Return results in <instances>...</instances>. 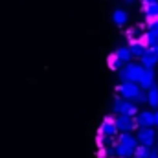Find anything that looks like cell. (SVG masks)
Segmentation results:
<instances>
[{
  "instance_id": "cell-1",
  "label": "cell",
  "mask_w": 158,
  "mask_h": 158,
  "mask_svg": "<svg viewBox=\"0 0 158 158\" xmlns=\"http://www.w3.org/2000/svg\"><path fill=\"white\" fill-rule=\"evenodd\" d=\"M138 147L136 136L131 132H121L116 140V158H131L134 156V151Z\"/></svg>"
},
{
  "instance_id": "cell-2",
  "label": "cell",
  "mask_w": 158,
  "mask_h": 158,
  "mask_svg": "<svg viewBox=\"0 0 158 158\" xmlns=\"http://www.w3.org/2000/svg\"><path fill=\"white\" fill-rule=\"evenodd\" d=\"M143 66L140 63H127L121 70L118 72V76L121 81H132V83H138L142 74H143Z\"/></svg>"
},
{
  "instance_id": "cell-3",
  "label": "cell",
  "mask_w": 158,
  "mask_h": 158,
  "mask_svg": "<svg viewBox=\"0 0 158 158\" xmlns=\"http://www.w3.org/2000/svg\"><path fill=\"white\" fill-rule=\"evenodd\" d=\"M112 112L114 114H127V116L134 118L140 110H138V105L134 101H129V99H123V98H116L114 105H112Z\"/></svg>"
},
{
  "instance_id": "cell-4",
  "label": "cell",
  "mask_w": 158,
  "mask_h": 158,
  "mask_svg": "<svg viewBox=\"0 0 158 158\" xmlns=\"http://www.w3.org/2000/svg\"><path fill=\"white\" fill-rule=\"evenodd\" d=\"M118 92L121 94L123 99L134 101V98L142 92V88H140L138 83H132V81H121V83L118 85Z\"/></svg>"
},
{
  "instance_id": "cell-5",
  "label": "cell",
  "mask_w": 158,
  "mask_h": 158,
  "mask_svg": "<svg viewBox=\"0 0 158 158\" xmlns=\"http://www.w3.org/2000/svg\"><path fill=\"white\" fill-rule=\"evenodd\" d=\"M136 140L140 145H145V147H153L155 140H156V132L153 127H140L138 129V134H136Z\"/></svg>"
},
{
  "instance_id": "cell-6",
  "label": "cell",
  "mask_w": 158,
  "mask_h": 158,
  "mask_svg": "<svg viewBox=\"0 0 158 158\" xmlns=\"http://www.w3.org/2000/svg\"><path fill=\"white\" fill-rule=\"evenodd\" d=\"M118 127H116V118L114 116H107L99 125V136L103 138H114L118 134Z\"/></svg>"
},
{
  "instance_id": "cell-7",
  "label": "cell",
  "mask_w": 158,
  "mask_h": 158,
  "mask_svg": "<svg viewBox=\"0 0 158 158\" xmlns=\"http://www.w3.org/2000/svg\"><path fill=\"white\" fill-rule=\"evenodd\" d=\"M116 127H118L119 132H132L134 129H140L136 125V119L132 116H127V114H118L116 116Z\"/></svg>"
},
{
  "instance_id": "cell-8",
  "label": "cell",
  "mask_w": 158,
  "mask_h": 158,
  "mask_svg": "<svg viewBox=\"0 0 158 158\" xmlns=\"http://www.w3.org/2000/svg\"><path fill=\"white\" fill-rule=\"evenodd\" d=\"M140 64H142L143 68H155V66H156L158 64V46L147 48L145 55L140 59Z\"/></svg>"
},
{
  "instance_id": "cell-9",
  "label": "cell",
  "mask_w": 158,
  "mask_h": 158,
  "mask_svg": "<svg viewBox=\"0 0 158 158\" xmlns=\"http://www.w3.org/2000/svg\"><path fill=\"white\" fill-rule=\"evenodd\" d=\"M138 85H140L142 90H151L153 86H156V83H155V68H145L140 81H138Z\"/></svg>"
},
{
  "instance_id": "cell-10",
  "label": "cell",
  "mask_w": 158,
  "mask_h": 158,
  "mask_svg": "<svg viewBox=\"0 0 158 158\" xmlns=\"http://www.w3.org/2000/svg\"><path fill=\"white\" fill-rule=\"evenodd\" d=\"M142 13L145 15V22L147 24H151V22H155L158 20V2H143V6H142Z\"/></svg>"
},
{
  "instance_id": "cell-11",
  "label": "cell",
  "mask_w": 158,
  "mask_h": 158,
  "mask_svg": "<svg viewBox=\"0 0 158 158\" xmlns=\"http://www.w3.org/2000/svg\"><path fill=\"white\" fill-rule=\"evenodd\" d=\"M136 125L138 127H155V112H151V110H142V112H138L136 116Z\"/></svg>"
},
{
  "instance_id": "cell-12",
  "label": "cell",
  "mask_w": 158,
  "mask_h": 158,
  "mask_svg": "<svg viewBox=\"0 0 158 158\" xmlns=\"http://www.w3.org/2000/svg\"><path fill=\"white\" fill-rule=\"evenodd\" d=\"M129 48H131L132 59H142V57L145 55V52H147V48H145L143 44H140L138 40H132V42L129 44Z\"/></svg>"
},
{
  "instance_id": "cell-13",
  "label": "cell",
  "mask_w": 158,
  "mask_h": 158,
  "mask_svg": "<svg viewBox=\"0 0 158 158\" xmlns=\"http://www.w3.org/2000/svg\"><path fill=\"white\" fill-rule=\"evenodd\" d=\"M107 63H109V68H110V70H118V72L125 66V63L119 59L116 53H110V55H109V59H107Z\"/></svg>"
},
{
  "instance_id": "cell-14",
  "label": "cell",
  "mask_w": 158,
  "mask_h": 158,
  "mask_svg": "<svg viewBox=\"0 0 158 158\" xmlns=\"http://www.w3.org/2000/svg\"><path fill=\"white\" fill-rule=\"evenodd\" d=\"M112 20L116 22V26H125L127 20H129V15H127V11H123V9H116V11L112 13Z\"/></svg>"
},
{
  "instance_id": "cell-15",
  "label": "cell",
  "mask_w": 158,
  "mask_h": 158,
  "mask_svg": "<svg viewBox=\"0 0 158 158\" xmlns=\"http://www.w3.org/2000/svg\"><path fill=\"white\" fill-rule=\"evenodd\" d=\"M114 53L118 55L125 64H127V63H131V59H132V53H131V48H129V46H119Z\"/></svg>"
},
{
  "instance_id": "cell-16",
  "label": "cell",
  "mask_w": 158,
  "mask_h": 158,
  "mask_svg": "<svg viewBox=\"0 0 158 158\" xmlns=\"http://www.w3.org/2000/svg\"><path fill=\"white\" fill-rule=\"evenodd\" d=\"M147 103L153 109H158V86H153L151 90H147Z\"/></svg>"
},
{
  "instance_id": "cell-17",
  "label": "cell",
  "mask_w": 158,
  "mask_h": 158,
  "mask_svg": "<svg viewBox=\"0 0 158 158\" xmlns=\"http://www.w3.org/2000/svg\"><path fill=\"white\" fill-rule=\"evenodd\" d=\"M149 151H151V147H145V145L138 143V147L134 151V158H147L149 156Z\"/></svg>"
},
{
  "instance_id": "cell-18",
  "label": "cell",
  "mask_w": 158,
  "mask_h": 158,
  "mask_svg": "<svg viewBox=\"0 0 158 158\" xmlns=\"http://www.w3.org/2000/svg\"><path fill=\"white\" fill-rule=\"evenodd\" d=\"M134 103H136V105H142V103H147V94H145V92L142 90V92H140V94H138V96L134 98Z\"/></svg>"
},
{
  "instance_id": "cell-19",
  "label": "cell",
  "mask_w": 158,
  "mask_h": 158,
  "mask_svg": "<svg viewBox=\"0 0 158 158\" xmlns=\"http://www.w3.org/2000/svg\"><path fill=\"white\" fill-rule=\"evenodd\" d=\"M147 158H158V147H151L149 156H147Z\"/></svg>"
},
{
  "instance_id": "cell-20",
  "label": "cell",
  "mask_w": 158,
  "mask_h": 158,
  "mask_svg": "<svg viewBox=\"0 0 158 158\" xmlns=\"http://www.w3.org/2000/svg\"><path fill=\"white\" fill-rule=\"evenodd\" d=\"M155 127H158V110H155Z\"/></svg>"
},
{
  "instance_id": "cell-21",
  "label": "cell",
  "mask_w": 158,
  "mask_h": 158,
  "mask_svg": "<svg viewBox=\"0 0 158 158\" xmlns=\"http://www.w3.org/2000/svg\"><path fill=\"white\" fill-rule=\"evenodd\" d=\"M142 2H147L149 4V2H158V0H142Z\"/></svg>"
},
{
  "instance_id": "cell-22",
  "label": "cell",
  "mask_w": 158,
  "mask_h": 158,
  "mask_svg": "<svg viewBox=\"0 0 158 158\" xmlns=\"http://www.w3.org/2000/svg\"><path fill=\"white\" fill-rule=\"evenodd\" d=\"M132 2H134V0H127V4H132Z\"/></svg>"
},
{
  "instance_id": "cell-23",
  "label": "cell",
  "mask_w": 158,
  "mask_h": 158,
  "mask_svg": "<svg viewBox=\"0 0 158 158\" xmlns=\"http://www.w3.org/2000/svg\"><path fill=\"white\" fill-rule=\"evenodd\" d=\"M156 138H158V134H156Z\"/></svg>"
}]
</instances>
